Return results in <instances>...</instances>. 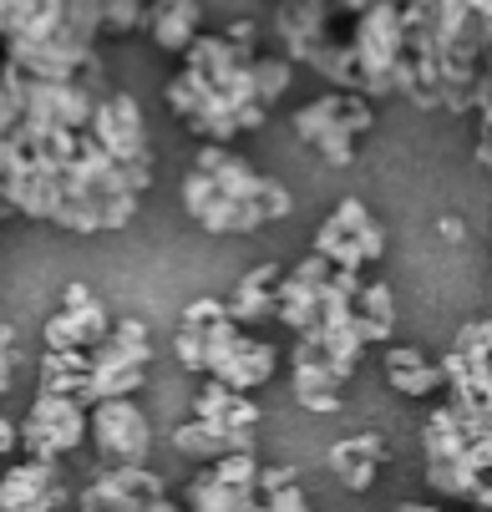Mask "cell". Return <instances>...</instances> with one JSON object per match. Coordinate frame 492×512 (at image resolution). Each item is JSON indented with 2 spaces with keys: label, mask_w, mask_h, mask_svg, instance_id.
Returning a JSON list of instances; mask_svg holds the SVG:
<instances>
[{
  "label": "cell",
  "mask_w": 492,
  "mask_h": 512,
  "mask_svg": "<svg viewBox=\"0 0 492 512\" xmlns=\"http://www.w3.org/2000/svg\"><path fill=\"white\" fill-rule=\"evenodd\" d=\"M21 431V452L36 457V462H61L66 452H77L87 442V406L72 401V396H46L36 391L26 421L16 426Z\"/></svg>",
  "instance_id": "8"
},
{
  "label": "cell",
  "mask_w": 492,
  "mask_h": 512,
  "mask_svg": "<svg viewBox=\"0 0 492 512\" xmlns=\"http://www.w3.org/2000/svg\"><path fill=\"white\" fill-rule=\"evenodd\" d=\"M107 330H112V315H107V305L92 295V300L77 305V310H56L41 335H46V350H92V345L107 340Z\"/></svg>",
  "instance_id": "15"
},
{
  "label": "cell",
  "mask_w": 492,
  "mask_h": 512,
  "mask_svg": "<svg viewBox=\"0 0 492 512\" xmlns=\"http://www.w3.org/2000/svg\"><path fill=\"white\" fill-rule=\"evenodd\" d=\"M168 497V482L153 472V467H102L87 492H77V507L82 512H127V507H148Z\"/></svg>",
  "instance_id": "10"
},
{
  "label": "cell",
  "mask_w": 492,
  "mask_h": 512,
  "mask_svg": "<svg viewBox=\"0 0 492 512\" xmlns=\"http://www.w3.org/2000/svg\"><path fill=\"white\" fill-rule=\"evenodd\" d=\"M87 376H92V355L87 350H46L41 371H36V391L72 396V401L87 406Z\"/></svg>",
  "instance_id": "21"
},
{
  "label": "cell",
  "mask_w": 492,
  "mask_h": 512,
  "mask_svg": "<svg viewBox=\"0 0 492 512\" xmlns=\"http://www.w3.org/2000/svg\"><path fill=\"white\" fill-rule=\"evenodd\" d=\"M290 482H300V472H295V467H259V482H254V487H259V497H264V492L290 487Z\"/></svg>",
  "instance_id": "31"
},
{
  "label": "cell",
  "mask_w": 492,
  "mask_h": 512,
  "mask_svg": "<svg viewBox=\"0 0 492 512\" xmlns=\"http://www.w3.org/2000/svg\"><path fill=\"white\" fill-rule=\"evenodd\" d=\"M193 168L198 173H208L229 198H239V203H249V208H259L269 224H279V218H290L295 213V193L279 183V178H269V173H259L244 153H234L229 142H203L198 148V158H193Z\"/></svg>",
  "instance_id": "4"
},
{
  "label": "cell",
  "mask_w": 492,
  "mask_h": 512,
  "mask_svg": "<svg viewBox=\"0 0 492 512\" xmlns=\"http://www.w3.org/2000/svg\"><path fill=\"white\" fill-rule=\"evenodd\" d=\"M66 502H72V492H66L56 462L26 457L0 477V512H61Z\"/></svg>",
  "instance_id": "11"
},
{
  "label": "cell",
  "mask_w": 492,
  "mask_h": 512,
  "mask_svg": "<svg viewBox=\"0 0 492 512\" xmlns=\"http://www.w3.org/2000/svg\"><path fill=\"white\" fill-rule=\"evenodd\" d=\"M193 416L208 426H224V431H259V406L249 401V391L219 386V381H203L193 396Z\"/></svg>",
  "instance_id": "19"
},
{
  "label": "cell",
  "mask_w": 492,
  "mask_h": 512,
  "mask_svg": "<svg viewBox=\"0 0 492 512\" xmlns=\"http://www.w3.org/2000/svg\"><path fill=\"white\" fill-rule=\"evenodd\" d=\"M290 386H295V401H300L305 411H315V416L340 411L345 381L330 371V360L320 355V345L305 340V335H295V350H290Z\"/></svg>",
  "instance_id": "12"
},
{
  "label": "cell",
  "mask_w": 492,
  "mask_h": 512,
  "mask_svg": "<svg viewBox=\"0 0 492 512\" xmlns=\"http://www.w3.org/2000/svg\"><path fill=\"white\" fill-rule=\"evenodd\" d=\"M325 467L340 477L345 492H371V482L386 467V436L381 431H356V436H340V442L325 452Z\"/></svg>",
  "instance_id": "13"
},
{
  "label": "cell",
  "mask_w": 492,
  "mask_h": 512,
  "mask_svg": "<svg viewBox=\"0 0 492 512\" xmlns=\"http://www.w3.org/2000/svg\"><path fill=\"white\" fill-rule=\"evenodd\" d=\"M92 365H148L153 360V340H148V325L143 320H112L107 340L87 350Z\"/></svg>",
  "instance_id": "23"
},
{
  "label": "cell",
  "mask_w": 492,
  "mask_h": 512,
  "mask_svg": "<svg viewBox=\"0 0 492 512\" xmlns=\"http://www.w3.org/2000/svg\"><path fill=\"white\" fill-rule=\"evenodd\" d=\"M87 132L97 137V148H102L107 158H117L127 173H137V178L153 183V142H148V122H143V107H137L132 92L107 87L102 102H97V112H92V127H87Z\"/></svg>",
  "instance_id": "5"
},
{
  "label": "cell",
  "mask_w": 492,
  "mask_h": 512,
  "mask_svg": "<svg viewBox=\"0 0 492 512\" xmlns=\"http://www.w3.org/2000/svg\"><path fill=\"white\" fill-rule=\"evenodd\" d=\"M208 472H214L219 482H229V487H254V482H259V452H229V457H219Z\"/></svg>",
  "instance_id": "28"
},
{
  "label": "cell",
  "mask_w": 492,
  "mask_h": 512,
  "mask_svg": "<svg viewBox=\"0 0 492 512\" xmlns=\"http://www.w3.org/2000/svg\"><path fill=\"white\" fill-rule=\"evenodd\" d=\"M87 442L107 467H148L153 452V421L137 411L132 396H112L87 406Z\"/></svg>",
  "instance_id": "6"
},
{
  "label": "cell",
  "mask_w": 492,
  "mask_h": 512,
  "mask_svg": "<svg viewBox=\"0 0 492 512\" xmlns=\"http://www.w3.org/2000/svg\"><path fill=\"white\" fill-rule=\"evenodd\" d=\"M92 300V284H82V279H72L61 289V310H77V305H87Z\"/></svg>",
  "instance_id": "32"
},
{
  "label": "cell",
  "mask_w": 492,
  "mask_h": 512,
  "mask_svg": "<svg viewBox=\"0 0 492 512\" xmlns=\"http://www.w3.org/2000/svg\"><path fill=\"white\" fill-rule=\"evenodd\" d=\"M254 56H259V21H234L224 31H203L163 87L168 112L198 142H229L264 127L269 102L254 87Z\"/></svg>",
  "instance_id": "1"
},
{
  "label": "cell",
  "mask_w": 492,
  "mask_h": 512,
  "mask_svg": "<svg viewBox=\"0 0 492 512\" xmlns=\"http://www.w3.org/2000/svg\"><path fill=\"white\" fill-rule=\"evenodd\" d=\"M381 376H386L391 391L421 401V396H437V391H442V360L421 355L416 345H386V355H381Z\"/></svg>",
  "instance_id": "17"
},
{
  "label": "cell",
  "mask_w": 492,
  "mask_h": 512,
  "mask_svg": "<svg viewBox=\"0 0 492 512\" xmlns=\"http://www.w3.org/2000/svg\"><path fill=\"white\" fill-rule=\"evenodd\" d=\"M391 512H442V507H432V502H401V507H391Z\"/></svg>",
  "instance_id": "35"
},
{
  "label": "cell",
  "mask_w": 492,
  "mask_h": 512,
  "mask_svg": "<svg viewBox=\"0 0 492 512\" xmlns=\"http://www.w3.org/2000/svg\"><path fill=\"white\" fill-rule=\"evenodd\" d=\"M295 71H300V66H295V61H290L285 51H259V56H254V87H259V97H264V102L274 107L279 97L290 92Z\"/></svg>",
  "instance_id": "25"
},
{
  "label": "cell",
  "mask_w": 492,
  "mask_h": 512,
  "mask_svg": "<svg viewBox=\"0 0 492 512\" xmlns=\"http://www.w3.org/2000/svg\"><path fill=\"white\" fill-rule=\"evenodd\" d=\"M279 279H285V269L279 264H259V269H249L239 284H234V295L224 300L229 305V320L234 325H259V320H274V289H279Z\"/></svg>",
  "instance_id": "20"
},
{
  "label": "cell",
  "mask_w": 492,
  "mask_h": 512,
  "mask_svg": "<svg viewBox=\"0 0 492 512\" xmlns=\"http://www.w3.org/2000/svg\"><path fill=\"white\" fill-rule=\"evenodd\" d=\"M290 127H295L300 142H310V148H315L330 168H350V163H356V142L376 127V102L361 97V92L330 87V92H320L315 102L295 107Z\"/></svg>",
  "instance_id": "3"
},
{
  "label": "cell",
  "mask_w": 492,
  "mask_h": 512,
  "mask_svg": "<svg viewBox=\"0 0 492 512\" xmlns=\"http://www.w3.org/2000/svg\"><path fill=\"white\" fill-rule=\"evenodd\" d=\"M269 512H315V502L300 492V482H290V487H274V492H264L259 497Z\"/></svg>",
  "instance_id": "30"
},
{
  "label": "cell",
  "mask_w": 492,
  "mask_h": 512,
  "mask_svg": "<svg viewBox=\"0 0 492 512\" xmlns=\"http://www.w3.org/2000/svg\"><path fill=\"white\" fill-rule=\"evenodd\" d=\"M148 6L153 0H102V31L107 36H132L148 26Z\"/></svg>",
  "instance_id": "27"
},
{
  "label": "cell",
  "mask_w": 492,
  "mask_h": 512,
  "mask_svg": "<svg viewBox=\"0 0 492 512\" xmlns=\"http://www.w3.org/2000/svg\"><path fill=\"white\" fill-rule=\"evenodd\" d=\"M467 447H472V442H467V431H462L452 401L437 406L427 421H421V457H427V462H457Z\"/></svg>",
  "instance_id": "24"
},
{
  "label": "cell",
  "mask_w": 492,
  "mask_h": 512,
  "mask_svg": "<svg viewBox=\"0 0 492 512\" xmlns=\"http://www.w3.org/2000/svg\"><path fill=\"white\" fill-rule=\"evenodd\" d=\"M21 447V431H16V421H6V416H0V457H6V452H16Z\"/></svg>",
  "instance_id": "33"
},
{
  "label": "cell",
  "mask_w": 492,
  "mask_h": 512,
  "mask_svg": "<svg viewBox=\"0 0 492 512\" xmlns=\"http://www.w3.org/2000/svg\"><path fill=\"white\" fill-rule=\"evenodd\" d=\"M16 365H21V340L11 325H0V396L16 386Z\"/></svg>",
  "instance_id": "29"
},
{
  "label": "cell",
  "mask_w": 492,
  "mask_h": 512,
  "mask_svg": "<svg viewBox=\"0 0 492 512\" xmlns=\"http://www.w3.org/2000/svg\"><path fill=\"white\" fill-rule=\"evenodd\" d=\"M472 112H477V163L492 168V51H487V66H482V82H477Z\"/></svg>",
  "instance_id": "26"
},
{
  "label": "cell",
  "mask_w": 492,
  "mask_h": 512,
  "mask_svg": "<svg viewBox=\"0 0 492 512\" xmlns=\"http://www.w3.org/2000/svg\"><path fill=\"white\" fill-rule=\"evenodd\" d=\"M310 249L325 254L340 269H371L386 254V229L371 218V208L361 198H340L325 213V224L315 229V244Z\"/></svg>",
  "instance_id": "7"
},
{
  "label": "cell",
  "mask_w": 492,
  "mask_h": 512,
  "mask_svg": "<svg viewBox=\"0 0 492 512\" xmlns=\"http://www.w3.org/2000/svg\"><path fill=\"white\" fill-rule=\"evenodd\" d=\"M178 502H183V512H249L259 502V487H229V482H219L214 472L203 467L178 492Z\"/></svg>",
  "instance_id": "22"
},
{
  "label": "cell",
  "mask_w": 492,
  "mask_h": 512,
  "mask_svg": "<svg viewBox=\"0 0 492 512\" xmlns=\"http://www.w3.org/2000/svg\"><path fill=\"white\" fill-rule=\"evenodd\" d=\"M254 442H259V431H224V426H208L198 416L173 426V452H183V457H193L203 467H214L229 452H254Z\"/></svg>",
  "instance_id": "16"
},
{
  "label": "cell",
  "mask_w": 492,
  "mask_h": 512,
  "mask_svg": "<svg viewBox=\"0 0 492 512\" xmlns=\"http://www.w3.org/2000/svg\"><path fill=\"white\" fill-rule=\"evenodd\" d=\"M350 325H356L361 345H386L396 335V295H391V284L386 279H361L356 289V300H350Z\"/></svg>",
  "instance_id": "18"
},
{
  "label": "cell",
  "mask_w": 492,
  "mask_h": 512,
  "mask_svg": "<svg viewBox=\"0 0 492 512\" xmlns=\"http://www.w3.org/2000/svg\"><path fill=\"white\" fill-rule=\"evenodd\" d=\"M143 31L153 36L158 51L183 56V51L203 36V0H153Z\"/></svg>",
  "instance_id": "14"
},
{
  "label": "cell",
  "mask_w": 492,
  "mask_h": 512,
  "mask_svg": "<svg viewBox=\"0 0 492 512\" xmlns=\"http://www.w3.org/2000/svg\"><path fill=\"white\" fill-rule=\"evenodd\" d=\"M16 208H11V198H6V178H0V218H11Z\"/></svg>",
  "instance_id": "36"
},
{
  "label": "cell",
  "mask_w": 492,
  "mask_h": 512,
  "mask_svg": "<svg viewBox=\"0 0 492 512\" xmlns=\"http://www.w3.org/2000/svg\"><path fill=\"white\" fill-rule=\"evenodd\" d=\"M437 234H442L447 244H457V239H467V224H462V218H452V213H447L442 224H437Z\"/></svg>",
  "instance_id": "34"
},
{
  "label": "cell",
  "mask_w": 492,
  "mask_h": 512,
  "mask_svg": "<svg viewBox=\"0 0 492 512\" xmlns=\"http://www.w3.org/2000/svg\"><path fill=\"white\" fill-rule=\"evenodd\" d=\"M173 355L183 371H198L203 381H219L234 391H259L279 371V350L234 325L219 295H198L193 305H183L173 330Z\"/></svg>",
  "instance_id": "2"
},
{
  "label": "cell",
  "mask_w": 492,
  "mask_h": 512,
  "mask_svg": "<svg viewBox=\"0 0 492 512\" xmlns=\"http://www.w3.org/2000/svg\"><path fill=\"white\" fill-rule=\"evenodd\" d=\"M249 512H269V507H264V502H254V507H249Z\"/></svg>",
  "instance_id": "37"
},
{
  "label": "cell",
  "mask_w": 492,
  "mask_h": 512,
  "mask_svg": "<svg viewBox=\"0 0 492 512\" xmlns=\"http://www.w3.org/2000/svg\"><path fill=\"white\" fill-rule=\"evenodd\" d=\"M178 198H183V213L193 218L198 229H208V234H259V229L269 224V218H264L259 208H249V203L229 198L214 178L198 173V168H188V173H183Z\"/></svg>",
  "instance_id": "9"
}]
</instances>
